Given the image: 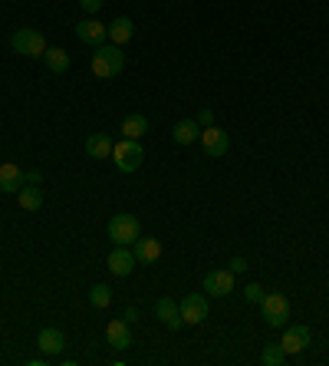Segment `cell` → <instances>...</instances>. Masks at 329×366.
<instances>
[{
	"mask_svg": "<svg viewBox=\"0 0 329 366\" xmlns=\"http://www.w3.org/2000/svg\"><path fill=\"white\" fill-rule=\"evenodd\" d=\"M105 340L112 343L115 350H129L135 340H132V330H129V320H112L109 327H105Z\"/></svg>",
	"mask_w": 329,
	"mask_h": 366,
	"instance_id": "cell-15",
	"label": "cell"
},
{
	"mask_svg": "<svg viewBox=\"0 0 329 366\" xmlns=\"http://www.w3.org/2000/svg\"><path fill=\"white\" fill-rule=\"evenodd\" d=\"M155 314H158V320L168 330H181V327H185V320H181V307L171 297H158V304H155Z\"/></svg>",
	"mask_w": 329,
	"mask_h": 366,
	"instance_id": "cell-14",
	"label": "cell"
},
{
	"mask_svg": "<svg viewBox=\"0 0 329 366\" xmlns=\"http://www.w3.org/2000/svg\"><path fill=\"white\" fill-rule=\"evenodd\" d=\"M260 360H263V363H267V366H280L283 360H287V350H283L280 343H270V347H263Z\"/></svg>",
	"mask_w": 329,
	"mask_h": 366,
	"instance_id": "cell-24",
	"label": "cell"
},
{
	"mask_svg": "<svg viewBox=\"0 0 329 366\" xmlns=\"http://www.w3.org/2000/svg\"><path fill=\"white\" fill-rule=\"evenodd\" d=\"M149 132V119L142 116V113H129V116L122 119V139H139Z\"/></svg>",
	"mask_w": 329,
	"mask_h": 366,
	"instance_id": "cell-21",
	"label": "cell"
},
{
	"mask_svg": "<svg viewBox=\"0 0 329 366\" xmlns=\"http://www.w3.org/2000/svg\"><path fill=\"white\" fill-rule=\"evenodd\" d=\"M135 264H139V258H135V251L125 248V244H115V251L109 254V261H105V268L112 270V278H129L132 270H135Z\"/></svg>",
	"mask_w": 329,
	"mask_h": 366,
	"instance_id": "cell-8",
	"label": "cell"
},
{
	"mask_svg": "<svg viewBox=\"0 0 329 366\" xmlns=\"http://www.w3.org/2000/svg\"><path fill=\"white\" fill-rule=\"evenodd\" d=\"M109 238H112L115 244H125V248H132V244L142 238L139 218H135V215H129V212L112 215V222H109Z\"/></svg>",
	"mask_w": 329,
	"mask_h": 366,
	"instance_id": "cell-4",
	"label": "cell"
},
{
	"mask_svg": "<svg viewBox=\"0 0 329 366\" xmlns=\"http://www.w3.org/2000/svg\"><path fill=\"white\" fill-rule=\"evenodd\" d=\"M260 310H263L267 327H287V324H290V314H293L287 294H263Z\"/></svg>",
	"mask_w": 329,
	"mask_h": 366,
	"instance_id": "cell-5",
	"label": "cell"
},
{
	"mask_svg": "<svg viewBox=\"0 0 329 366\" xmlns=\"http://www.w3.org/2000/svg\"><path fill=\"white\" fill-rule=\"evenodd\" d=\"M310 340H313V330L306 327V324H296V327H287L280 347L287 350V357H300L303 350L310 347Z\"/></svg>",
	"mask_w": 329,
	"mask_h": 366,
	"instance_id": "cell-7",
	"label": "cell"
},
{
	"mask_svg": "<svg viewBox=\"0 0 329 366\" xmlns=\"http://www.w3.org/2000/svg\"><path fill=\"white\" fill-rule=\"evenodd\" d=\"M132 251H135L139 264H155L161 258V241L158 238H139V241L132 244Z\"/></svg>",
	"mask_w": 329,
	"mask_h": 366,
	"instance_id": "cell-17",
	"label": "cell"
},
{
	"mask_svg": "<svg viewBox=\"0 0 329 366\" xmlns=\"http://www.w3.org/2000/svg\"><path fill=\"white\" fill-rule=\"evenodd\" d=\"M201 149H204L207 159H224L227 149H231V139L221 125H207V129H201Z\"/></svg>",
	"mask_w": 329,
	"mask_h": 366,
	"instance_id": "cell-6",
	"label": "cell"
},
{
	"mask_svg": "<svg viewBox=\"0 0 329 366\" xmlns=\"http://www.w3.org/2000/svg\"><path fill=\"white\" fill-rule=\"evenodd\" d=\"M204 290L211 297H231L234 294V274L231 270H211V274H204Z\"/></svg>",
	"mask_w": 329,
	"mask_h": 366,
	"instance_id": "cell-11",
	"label": "cell"
},
{
	"mask_svg": "<svg viewBox=\"0 0 329 366\" xmlns=\"http://www.w3.org/2000/svg\"><path fill=\"white\" fill-rule=\"evenodd\" d=\"M23 168H20L17 162H4L0 165V192L4 195H17L20 188H23Z\"/></svg>",
	"mask_w": 329,
	"mask_h": 366,
	"instance_id": "cell-12",
	"label": "cell"
},
{
	"mask_svg": "<svg viewBox=\"0 0 329 366\" xmlns=\"http://www.w3.org/2000/svg\"><path fill=\"white\" fill-rule=\"evenodd\" d=\"M10 50L20 53V57H30V59H43L47 53V37L33 27H20L13 37H10Z\"/></svg>",
	"mask_w": 329,
	"mask_h": 366,
	"instance_id": "cell-2",
	"label": "cell"
},
{
	"mask_svg": "<svg viewBox=\"0 0 329 366\" xmlns=\"http://www.w3.org/2000/svg\"><path fill=\"white\" fill-rule=\"evenodd\" d=\"M40 178H43V175H40L37 168H33V172H23V182L27 185H40Z\"/></svg>",
	"mask_w": 329,
	"mask_h": 366,
	"instance_id": "cell-29",
	"label": "cell"
},
{
	"mask_svg": "<svg viewBox=\"0 0 329 366\" xmlns=\"http://www.w3.org/2000/svg\"><path fill=\"white\" fill-rule=\"evenodd\" d=\"M79 7H83L86 13H99V10H103V0H79Z\"/></svg>",
	"mask_w": 329,
	"mask_h": 366,
	"instance_id": "cell-27",
	"label": "cell"
},
{
	"mask_svg": "<svg viewBox=\"0 0 329 366\" xmlns=\"http://www.w3.org/2000/svg\"><path fill=\"white\" fill-rule=\"evenodd\" d=\"M263 294H267V290H263L260 284H247V287H244V297L250 300V304H260V300H263Z\"/></svg>",
	"mask_w": 329,
	"mask_h": 366,
	"instance_id": "cell-25",
	"label": "cell"
},
{
	"mask_svg": "<svg viewBox=\"0 0 329 366\" xmlns=\"http://www.w3.org/2000/svg\"><path fill=\"white\" fill-rule=\"evenodd\" d=\"M76 37H79V43H86V47H103L105 40H109V27L105 23H99V20H79L76 23Z\"/></svg>",
	"mask_w": 329,
	"mask_h": 366,
	"instance_id": "cell-9",
	"label": "cell"
},
{
	"mask_svg": "<svg viewBox=\"0 0 329 366\" xmlns=\"http://www.w3.org/2000/svg\"><path fill=\"white\" fill-rule=\"evenodd\" d=\"M37 343H40V350H43V357H59L63 347H66V337H63V330L59 327H43Z\"/></svg>",
	"mask_w": 329,
	"mask_h": 366,
	"instance_id": "cell-13",
	"label": "cell"
},
{
	"mask_svg": "<svg viewBox=\"0 0 329 366\" xmlns=\"http://www.w3.org/2000/svg\"><path fill=\"white\" fill-rule=\"evenodd\" d=\"M178 307H181V320H185V324H191V327L204 324V317H207V297L204 294H185Z\"/></svg>",
	"mask_w": 329,
	"mask_h": 366,
	"instance_id": "cell-10",
	"label": "cell"
},
{
	"mask_svg": "<svg viewBox=\"0 0 329 366\" xmlns=\"http://www.w3.org/2000/svg\"><path fill=\"white\" fill-rule=\"evenodd\" d=\"M112 135H105V132H93L89 139H86V155L89 159H112Z\"/></svg>",
	"mask_w": 329,
	"mask_h": 366,
	"instance_id": "cell-16",
	"label": "cell"
},
{
	"mask_svg": "<svg viewBox=\"0 0 329 366\" xmlns=\"http://www.w3.org/2000/svg\"><path fill=\"white\" fill-rule=\"evenodd\" d=\"M122 69H125L122 47H115V43H103V47H96V53H93V76L115 79Z\"/></svg>",
	"mask_w": 329,
	"mask_h": 366,
	"instance_id": "cell-1",
	"label": "cell"
},
{
	"mask_svg": "<svg viewBox=\"0 0 329 366\" xmlns=\"http://www.w3.org/2000/svg\"><path fill=\"white\" fill-rule=\"evenodd\" d=\"M17 202H20V212H40L43 208V192L37 185H23L17 192Z\"/></svg>",
	"mask_w": 329,
	"mask_h": 366,
	"instance_id": "cell-20",
	"label": "cell"
},
{
	"mask_svg": "<svg viewBox=\"0 0 329 366\" xmlns=\"http://www.w3.org/2000/svg\"><path fill=\"white\" fill-rule=\"evenodd\" d=\"M171 139L178 145H191L201 139V125H197V119H181V122H175V129H171Z\"/></svg>",
	"mask_w": 329,
	"mask_h": 366,
	"instance_id": "cell-19",
	"label": "cell"
},
{
	"mask_svg": "<svg viewBox=\"0 0 329 366\" xmlns=\"http://www.w3.org/2000/svg\"><path fill=\"white\" fill-rule=\"evenodd\" d=\"M247 268H250V264H247V261L241 258V254H237V258H231V268H227V270H231V274H234V278H237V274H244Z\"/></svg>",
	"mask_w": 329,
	"mask_h": 366,
	"instance_id": "cell-26",
	"label": "cell"
},
{
	"mask_svg": "<svg viewBox=\"0 0 329 366\" xmlns=\"http://www.w3.org/2000/svg\"><path fill=\"white\" fill-rule=\"evenodd\" d=\"M89 304H93V307H109V304H112V290L105 287V284H93V287H89Z\"/></svg>",
	"mask_w": 329,
	"mask_h": 366,
	"instance_id": "cell-23",
	"label": "cell"
},
{
	"mask_svg": "<svg viewBox=\"0 0 329 366\" xmlns=\"http://www.w3.org/2000/svg\"><path fill=\"white\" fill-rule=\"evenodd\" d=\"M197 125H214V113H211V109H201V113H197Z\"/></svg>",
	"mask_w": 329,
	"mask_h": 366,
	"instance_id": "cell-28",
	"label": "cell"
},
{
	"mask_svg": "<svg viewBox=\"0 0 329 366\" xmlns=\"http://www.w3.org/2000/svg\"><path fill=\"white\" fill-rule=\"evenodd\" d=\"M109 27V40H112L115 47H125L132 37H135V23L129 17H115L112 23H105Z\"/></svg>",
	"mask_w": 329,
	"mask_h": 366,
	"instance_id": "cell-18",
	"label": "cell"
},
{
	"mask_svg": "<svg viewBox=\"0 0 329 366\" xmlns=\"http://www.w3.org/2000/svg\"><path fill=\"white\" fill-rule=\"evenodd\" d=\"M125 320H129V324H135V320H139V310L129 307V310H125Z\"/></svg>",
	"mask_w": 329,
	"mask_h": 366,
	"instance_id": "cell-30",
	"label": "cell"
},
{
	"mask_svg": "<svg viewBox=\"0 0 329 366\" xmlns=\"http://www.w3.org/2000/svg\"><path fill=\"white\" fill-rule=\"evenodd\" d=\"M112 162L119 172H139L142 162H145V152H142V142L139 139H122V142H115L112 149Z\"/></svg>",
	"mask_w": 329,
	"mask_h": 366,
	"instance_id": "cell-3",
	"label": "cell"
},
{
	"mask_svg": "<svg viewBox=\"0 0 329 366\" xmlns=\"http://www.w3.org/2000/svg\"><path fill=\"white\" fill-rule=\"evenodd\" d=\"M43 63H47L50 73H66V69H69V53H66L63 47H47Z\"/></svg>",
	"mask_w": 329,
	"mask_h": 366,
	"instance_id": "cell-22",
	"label": "cell"
}]
</instances>
